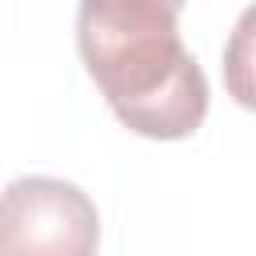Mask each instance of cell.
Here are the masks:
<instances>
[{"label":"cell","mask_w":256,"mask_h":256,"mask_svg":"<svg viewBox=\"0 0 256 256\" xmlns=\"http://www.w3.org/2000/svg\"><path fill=\"white\" fill-rule=\"evenodd\" d=\"M180 0H80L76 48L116 120L148 140H184L208 116V80L180 40Z\"/></svg>","instance_id":"cell-1"},{"label":"cell","mask_w":256,"mask_h":256,"mask_svg":"<svg viewBox=\"0 0 256 256\" xmlns=\"http://www.w3.org/2000/svg\"><path fill=\"white\" fill-rule=\"evenodd\" d=\"M100 244L92 196L60 176H20L0 192V256H88Z\"/></svg>","instance_id":"cell-2"},{"label":"cell","mask_w":256,"mask_h":256,"mask_svg":"<svg viewBox=\"0 0 256 256\" xmlns=\"http://www.w3.org/2000/svg\"><path fill=\"white\" fill-rule=\"evenodd\" d=\"M180 4H188V0H180Z\"/></svg>","instance_id":"cell-3"}]
</instances>
